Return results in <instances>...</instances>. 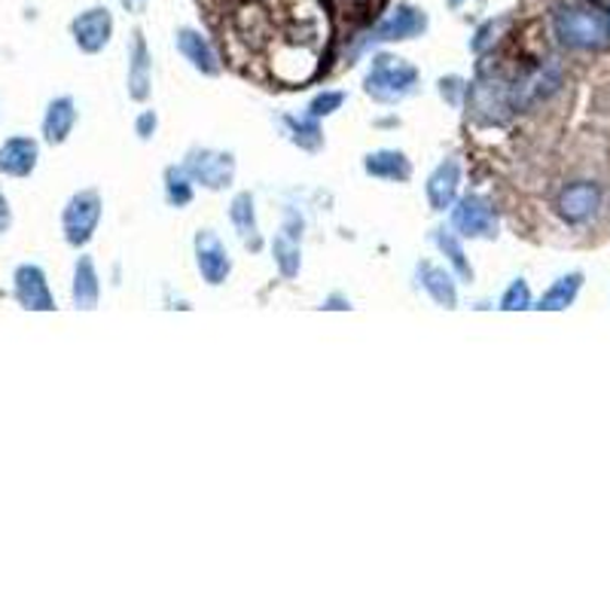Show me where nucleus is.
I'll use <instances>...</instances> for the list:
<instances>
[{
  "instance_id": "f257e3e1",
  "label": "nucleus",
  "mask_w": 610,
  "mask_h": 610,
  "mask_svg": "<svg viewBox=\"0 0 610 610\" xmlns=\"http://www.w3.org/2000/svg\"><path fill=\"white\" fill-rule=\"evenodd\" d=\"M552 37L571 52H598L610 44L608 13L586 0H562L552 10Z\"/></svg>"
},
{
  "instance_id": "f03ea898",
  "label": "nucleus",
  "mask_w": 610,
  "mask_h": 610,
  "mask_svg": "<svg viewBox=\"0 0 610 610\" xmlns=\"http://www.w3.org/2000/svg\"><path fill=\"white\" fill-rule=\"evenodd\" d=\"M421 86V71L397 52H375L360 80L363 95L382 107H397L409 101Z\"/></svg>"
},
{
  "instance_id": "7ed1b4c3",
  "label": "nucleus",
  "mask_w": 610,
  "mask_h": 610,
  "mask_svg": "<svg viewBox=\"0 0 610 610\" xmlns=\"http://www.w3.org/2000/svg\"><path fill=\"white\" fill-rule=\"evenodd\" d=\"M467 120L479 129H504L510 117L516 113L510 101V80L498 71H479L467 89Z\"/></svg>"
},
{
  "instance_id": "20e7f679",
  "label": "nucleus",
  "mask_w": 610,
  "mask_h": 610,
  "mask_svg": "<svg viewBox=\"0 0 610 610\" xmlns=\"http://www.w3.org/2000/svg\"><path fill=\"white\" fill-rule=\"evenodd\" d=\"M428 31H431L428 10L418 7V3H409V0H400L387 13H382V19L360 37L358 52H367V49H375V46L409 44L416 37H424Z\"/></svg>"
},
{
  "instance_id": "39448f33",
  "label": "nucleus",
  "mask_w": 610,
  "mask_h": 610,
  "mask_svg": "<svg viewBox=\"0 0 610 610\" xmlns=\"http://www.w3.org/2000/svg\"><path fill=\"white\" fill-rule=\"evenodd\" d=\"M448 226L464 241H494L501 236V214L491 195L470 190L458 195V202L448 208Z\"/></svg>"
},
{
  "instance_id": "423d86ee",
  "label": "nucleus",
  "mask_w": 610,
  "mask_h": 610,
  "mask_svg": "<svg viewBox=\"0 0 610 610\" xmlns=\"http://www.w3.org/2000/svg\"><path fill=\"white\" fill-rule=\"evenodd\" d=\"M180 165L195 180V187H202L208 193H226V190H232V183L239 178V159L232 149L190 147Z\"/></svg>"
},
{
  "instance_id": "0eeeda50",
  "label": "nucleus",
  "mask_w": 610,
  "mask_h": 610,
  "mask_svg": "<svg viewBox=\"0 0 610 610\" xmlns=\"http://www.w3.org/2000/svg\"><path fill=\"white\" fill-rule=\"evenodd\" d=\"M605 208V187L593 178L567 180L559 187V193L552 199L555 217L571 229H581L596 220Z\"/></svg>"
},
{
  "instance_id": "6e6552de",
  "label": "nucleus",
  "mask_w": 610,
  "mask_h": 610,
  "mask_svg": "<svg viewBox=\"0 0 610 610\" xmlns=\"http://www.w3.org/2000/svg\"><path fill=\"white\" fill-rule=\"evenodd\" d=\"M105 217V199L98 190H76L61 208V236L68 248H86Z\"/></svg>"
},
{
  "instance_id": "1a4fd4ad",
  "label": "nucleus",
  "mask_w": 610,
  "mask_h": 610,
  "mask_svg": "<svg viewBox=\"0 0 610 610\" xmlns=\"http://www.w3.org/2000/svg\"><path fill=\"white\" fill-rule=\"evenodd\" d=\"M565 83V74H562V64L559 61H540V64H531L528 71H522L516 80H510V101H513V110L522 113V110H535L537 105L550 101L555 92L562 89Z\"/></svg>"
},
{
  "instance_id": "9d476101",
  "label": "nucleus",
  "mask_w": 610,
  "mask_h": 610,
  "mask_svg": "<svg viewBox=\"0 0 610 610\" xmlns=\"http://www.w3.org/2000/svg\"><path fill=\"white\" fill-rule=\"evenodd\" d=\"M193 260L199 278L208 284V287H224L232 275V253L224 244V239L214 232V229H195L193 236Z\"/></svg>"
},
{
  "instance_id": "9b49d317",
  "label": "nucleus",
  "mask_w": 610,
  "mask_h": 610,
  "mask_svg": "<svg viewBox=\"0 0 610 610\" xmlns=\"http://www.w3.org/2000/svg\"><path fill=\"white\" fill-rule=\"evenodd\" d=\"M113 31H117V22H113V13L107 7H89L83 13H76L71 19V37H74V46L83 52V56H98L105 52L110 40H113Z\"/></svg>"
},
{
  "instance_id": "f8f14e48",
  "label": "nucleus",
  "mask_w": 610,
  "mask_h": 610,
  "mask_svg": "<svg viewBox=\"0 0 610 610\" xmlns=\"http://www.w3.org/2000/svg\"><path fill=\"white\" fill-rule=\"evenodd\" d=\"M464 165L458 156H446L433 165V171L424 180V199H428V208L433 214H448V208L458 202V195L464 193Z\"/></svg>"
},
{
  "instance_id": "ddd939ff",
  "label": "nucleus",
  "mask_w": 610,
  "mask_h": 610,
  "mask_svg": "<svg viewBox=\"0 0 610 610\" xmlns=\"http://www.w3.org/2000/svg\"><path fill=\"white\" fill-rule=\"evenodd\" d=\"M175 49L180 52V59L193 68L195 74L202 76H220L224 74V59L217 52V46L211 44V37L205 31L193 28V25H180L175 31Z\"/></svg>"
},
{
  "instance_id": "4468645a",
  "label": "nucleus",
  "mask_w": 610,
  "mask_h": 610,
  "mask_svg": "<svg viewBox=\"0 0 610 610\" xmlns=\"http://www.w3.org/2000/svg\"><path fill=\"white\" fill-rule=\"evenodd\" d=\"M13 297L25 312H56V294L37 263H22L13 272Z\"/></svg>"
},
{
  "instance_id": "2eb2a0df",
  "label": "nucleus",
  "mask_w": 610,
  "mask_h": 610,
  "mask_svg": "<svg viewBox=\"0 0 610 610\" xmlns=\"http://www.w3.org/2000/svg\"><path fill=\"white\" fill-rule=\"evenodd\" d=\"M416 284L424 290V297L431 299L436 309L455 312L458 302H462V294H458V284L462 282L448 266H440V263H431V260H418Z\"/></svg>"
},
{
  "instance_id": "dca6fc26",
  "label": "nucleus",
  "mask_w": 610,
  "mask_h": 610,
  "mask_svg": "<svg viewBox=\"0 0 610 610\" xmlns=\"http://www.w3.org/2000/svg\"><path fill=\"white\" fill-rule=\"evenodd\" d=\"M360 168H363L367 178L382 180V183H409L416 175V165L409 159V153L397 147H379L363 153Z\"/></svg>"
},
{
  "instance_id": "f3484780",
  "label": "nucleus",
  "mask_w": 610,
  "mask_h": 610,
  "mask_svg": "<svg viewBox=\"0 0 610 610\" xmlns=\"http://www.w3.org/2000/svg\"><path fill=\"white\" fill-rule=\"evenodd\" d=\"M125 92L134 105H144L153 95V56H149L144 31H134L129 46V71H125Z\"/></svg>"
},
{
  "instance_id": "a211bd4d",
  "label": "nucleus",
  "mask_w": 610,
  "mask_h": 610,
  "mask_svg": "<svg viewBox=\"0 0 610 610\" xmlns=\"http://www.w3.org/2000/svg\"><path fill=\"white\" fill-rule=\"evenodd\" d=\"M226 217H229V226L232 232L239 236V241L248 248L251 253L263 251V232H260V217H256V199H253L251 190H239V193L229 199V208H226Z\"/></svg>"
},
{
  "instance_id": "6ab92c4d",
  "label": "nucleus",
  "mask_w": 610,
  "mask_h": 610,
  "mask_svg": "<svg viewBox=\"0 0 610 610\" xmlns=\"http://www.w3.org/2000/svg\"><path fill=\"white\" fill-rule=\"evenodd\" d=\"M40 165V144L31 134H13L0 144V175L7 178H31Z\"/></svg>"
},
{
  "instance_id": "aec40b11",
  "label": "nucleus",
  "mask_w": 610,
  "mask_h": 610,
  "mask_svg": "<svg viewBox=\"0 0 610 610\" xmlns=\"http://www.w3.org/2000/svg\"><path fill=\"white\" fill-rule=\"evenodd\" d=\"M76 120H80V110H76V101L71 95H59L52 98L44 110V120H40V134L49 147H61L76 129Z\"/></svg>"
},
{
  "instance_id": "412c9836",
  "label": "nucleus",
  "mask_w": 610,
  "mask_h": 610,
  "mask_svg": "<svg viewBox=\"0 0 610 610\" xmlns=\"http://www.w3.org/2000/svg\"><path fill=\"white\" fill-rule=\"evenodd\" d=\"M431 244L436 251L446 256V266L458 275V282L474 284L477 282V268L467 256V248H464V239L452 229V226H433L431 229Z\"/></svg>"
},
{
  "instance_id": "4be33fe9",
  "label": "nucleus",
  "mask_w": 610,
  "mask_h": 610,
  "mask_svg": "<svg viewBox=\"0 0 610 610\" xmlns=\"http://www.w3.org/2000/svg\"><path fill=\"white\" fill-rule=\"evenodd\" d=\"M71 299L76 312H95L101 302V275L89 253L76 256L74 278H71Z\"/></svg>"
},
{
  "instance_id": "5701e85b",
  "label": "nucleus",
  "mask_w": 610,
  "mask_h": 610,
  "mask_svg": "<svg viewBox=\"0 0 610 610\" xmlns=\"http://www.w3.org/2000/svg\"><path fill=\"white\" fill-rule=\"evenodd\" d=\"M278 125H282L284 137L294 147L302 149V153H321V149L327 147L324 125H321V120L309 117V113H282Z\"/></svg>"
},
{
  "instance_id": "b1692460",
  "label": "nucleus",
  "mask_w": 610,
  "mask_h": 610,
  "mask_svg": "<svg viewBox=\"0 0 610 610\" xmlns=\"http://www.w3.org/2000/svg\"><path fill=\"white\" fill-rule=\"evenodd\" d=\"M583 284H586V275H583V272H565V275H559V278L540 294L535 309L537 312H567V309L577 302V297H581Z\"/></svg>"
},
{
  "instance_id": "393cba45",
  "label": "nucleus",
  "mask_w": 610,
  "mask_h": 610,
  "mask_svg": "<svg viewBox=\"0 0 610 610\" xmlns=\"http://www.w3.org/2000/svg\"><path fill=\"white\" fill-rule=\"evenodd\" d=\"M268 253H272L275 272L282 275L284 282H297L299 272H302V244H299V239L278 232L275 239L268 241Z\"/></svg>"
},
{
  "instance_id": "a878e982",
  "label": "nucleus",
  "mask_w": 610,
  "mask_h": 610,
  "mask_svg": "<svg viewBox=\"0 0 610 610\" xmlns=\"http://www.w3.org/2000/svg\"><path fill=\"white\" fill-rule=\"evenodd\" d=\"M195 190H199V187H195V180L187 175L183 165H168L163 171V195L171 208H190L195 202Z\"/></svg>"
},
{
  "instance_id": "bb28decb",
  "label": "nucleus",
  "mask_w": 610,
  "mask_h": 610,
  "mask_svg": "<svg viewBox=\"0 0 610 610\" xmlns=\"http://www.w3.org/2000/svg\"><path fill=\"white\" fill-rule=\"evenodd\" d=\"M513 28V15H494V19H486L477 31H474V37H470V52L477 56V59H486L494 46L501 44L506 37V31Z\"/></svg>"
},
{
  "instance_id": "cd10ccee",
  "label": "nucleus",
  "mask_w": 610,
  "mask_h": 610,
  "mask_svg": "<svg viewBox=\"0 0 610 610\" xmlns=\"http://www.w3.org/2000/svg\"><path fill=\"white\" fill-rule=\"evenodd\" d=\"M498 309H501V312H528V309H535L531 284L525 282V278H513V282L504 287L501 299H498Z\"/></svg>"
},
{
  "instance_id": "c85d7f7f",
  "label": "nucleus",
  "mask_w": 610,
  "mask_h": 610,
  "mask_svg": "<svg viewBox=\"0 0 610 610\" xmlns=\"http://www.w3.org/2000/svg\"><path fill=\"white\" fill-rule=\"evenodd\" d=\"M345 101H348V92L345 89H321L312 95V101H309V107H306V113L314 117V120L324 122L330 120V117H336V113L345 107Z\"/></svg>"
},
{
  "instance_id": "c756f323",
  "label": "nucleus",
  "mask_w": 610,
  "mask_h": 610,
  "mask_svg": "<svg viewBox=\"0 0 610 610\" xmlns=\"http://www.w3.org/2000/svg\"><path fill=\"white\" fill-rule=\"evenodd\" d=\"M467 89H470V80H464L462 74H446L436 80V95H440V101L455 107V110H464Z\"/></svg>"
},
{
  "instance_id": "7c9ffc66",
  "label": "nucleus",
  "mask_w": 610,
  "mask_h": 610,
  "mask_svg": "<svg viewBox=\"0 0 610 610\" xmlns=\"http://www.w3.org/2000/svg\"><path fill=\"white\" fill-rule=\"evenodd\" d=\"M159 132V113L153 110V107H144V110H137V117H134V134H137V141L141 144H149L153 137Z\"/></svg>"
},
{
  "instance_id": "2f4dec72",
  "label": "nucleus",
  "mask_w": 610,
  "mask_h": 610,
  "mask_svg": "<svg viewBox=\"0 0 610 610\" xmlns=\"http://www.w3.org/2000/svg\"><path fill=\"white\" fill-rule=\"evenodd\" d=\"M302 229H306V220H302V217H299V214L294 208L287 211V214H284L282 232H287L290 239H302Z\"/></svg>"
},
{
  "instance_id": "473e14b6",
  "label": "nucleus",
  "mask_w": 610,
  "mask_h": 610,
  "mask_svg": "<svg viewBox=\"0 0 610 610\" xmlns=\"http://www.w3.org/2000/svg\"><path fill=\"white\" fill-rule=\"evenodd\" d=\"M321 309H324V312H348V309H351V299L345 297V294H330V297H324V302H321Z\"/></svg>"
},
{
  "instance_id": "72a5a7b5",
  "label": "nucleus",
  "mask_w": 610,
  "mask_h": 610,
  "mask_svg": "<svg viewBox=\"0 0 610 610\" xmlns=\"http://www.w3.org/2000/svg\"><path fill=\"white\" fill-rule=\"evenodd\" d=\"M10 226H13V208H10V199H7V193L0 190V236H3V232H10Z\"/></svg>"
},
{
  "instance_id": "f704fd0d",
  "label": "nucleus",
  "mask_w": 610,
  "mask_h": 610,
  "mask_svg": "<svg viewBox=\"0 0 610 610\" xmlns=\"http://www.w3.org/2000/svg\"><path fill=\"white\" fill-rule=\"evenodd\" d=\"M120 3H122V10L132 15H144L149 7V0H120Z\"/></svg>"
},
{
  "instance_id": "c9c22d12",
  "label": "nucleus",
  "mask_w": 610,
  "mask_h": 610,
  "mask_svg": "<svg viewBox=\"0 0 610 610\" xmlns=\"http://www.w3.org/2000/svg\"><path fill=\"white\" fill-rule=\"evenodd\" d=\"M464 3H467V0H446L448 10H458V7H464Z\"/></svg>"
},
{
  "instance_id": "e433bc0d",
  "label": "nucleus",
  "mask_w": 610,
  "mask_h": 610,
  "mask_svg": "<svg viewBox=\"0 0 610 610\" xmlns=\"http://www.w3.org/2000/svg\"><path fill=\"white\" fill-rule=\"evenodd\" d=\"M608 25H610V10H608Z\"/></svg>"
}]
</instances>
